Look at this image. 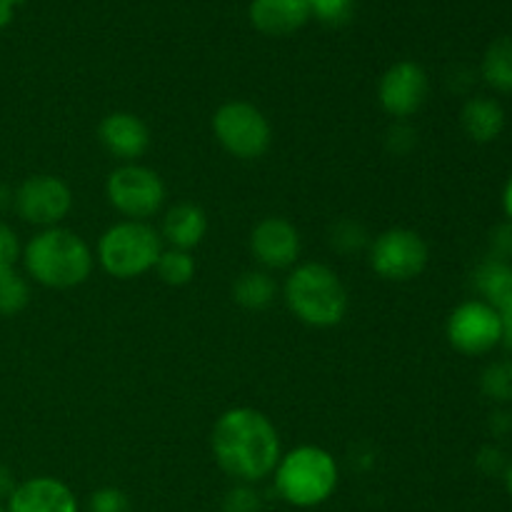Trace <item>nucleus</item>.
Here are the masks:
<instances>
[{
    "label": "nucleus",
    "mask_w": 512,
    "mask_h": 512,
    "mask_svg": "<svg viewBox=\"0 0 512 512\" xmlns=\"http://www.w3.org/2000/svg\"><path fill=\"white\" fill-rule=\"evenodd\" d=\"M210 448L228 478L248 485L270 478L283 455L273 420L255 408L225 410L213 425Z\"/></svg>",
    "instance_id": "obj_1"
},
{
    "label": "nucleus",
    "mask_w": 512,
    "mask_h": 512,
    "mask_svg": "<svg viewBox=\"0 0 512 512\" xmlns=\"http://www.w3.org/2000/svg\"><path fill=\"white\" fill-rule=\"evenodd\" d=\"M23 268L30 280L50 290H70L90 278L95 255L78 233L68 228L38 230L23 245Z\"/></svg>",
    "instance_id": "obj_2"
},
{
    "label": "nucleus",
    "mask_w": 512,
    "mask_h": 512,
    "mask_svg": "<svg viewBox=\"0 0 512 512\" xmlns=\"http://www.w3.org/2000/svg\"><path fill=\"white\" fill-rule=\"evenodd\" d=\"M283 300L290 313L310 328H335L348 315V290L325 263H298L283 285Z\"/></svg>",
    "instance_id": "obj_3"
},
{
    "label": "nucleus",
    "mask_w": 512,
    "mask_h": 512,
    "mask_svg": "<svg viewBox=\"0 0 512 512\" xmlns=\"http://www.w3.org/2000/svg\"><path fill=\"white\" fill-rule=\"evenodd\" d=\"M275 493L293 508H318L333 498L340 470L333 455L318 445H300L280 455L275 468Z\"/></svg>",
    "instance_id": "obj_4"
},
{
    "label": "nucleus",
    "mask_w": 512,
    "mask_h": 512,
    "mask_svg": "<svg viewBox=\"0 0 512 512\" xmlns=\"http://www.w3.org/2000/svg\"><path fill=\"white\" fill-rule=\"evenodd\" d=\"M160 253L163 238L143 220H120L110 225L95 245V260L100 268L118 280H133L155 270Z\"/></svg>",
    "instance_id": "obj_5"
},
{
    "label": "nucleus",
    "mask_w": 512,
    "mask_h": 512,
    "mask_svg": "<svg viewBox=\"0 0 512 512\" xmlns=\"http://www.w3.org/2000/svg\"><path fill=\"white\" fill-rule=\"evenodd\" d=\"M213 135L220 148L238 160L263 158L273 143V128L248 100H228L213 113Z\"/></svg>",
    "instance_id": "obj_6"
},
{
    "label": "nucleus",
    "mask_w": 512,
    "mask_h": 512,
    "mask_svg": "<svg viewBox=\"0 0 512 512\" xmlns=\"http://www.w3.org/2000/svg\"><path fill=\"white\" fill-rule=\"evenodd\" d=\"M105 198L125 220L148 223L165 203V183L155 170L140 163H123L105 180Z\"/></svg>",
    "instance_id": "obj_7"
},
{
    "label": "nucleus",
    "mask_w": 512,
    "mask_h": 512,
    "mask_svg": "<svg viewBox=\"0 0 512 512\" xmlns=\"http://www.w3.org/2000/svg\"><path fill=\"white\" fill-rule=\"evenodd\" d=\"M370 268L388 283H410L428 268L430 248L420 233L410 228H388L370 240Z\"/></svg>",
    "instance_id": "obj_8"
},
{
    "label": "nucleus",
    "mask_w": 512,
    "mask_h": 512,
    "mask_svg": "<svg viewBox=\"0 0 512 512\" xmlns=\"http://www.w3.org/2000/svg\"><path fill=\"white\" fill-rule=\"evenodd\" d=\"M13 210L23 223L40 230L55 228L73 210V190L58 175H30L13 190Z\"/></svg>",
    "instance_id": "obj_9"
},
{
    "label": "nucleus",
    "mask_w": 512,
    "mask_h": 512,
    "mask_svg": "<svg viewBox=\"0 0 512 512\" xmlns=\"http://www.w3.org/2000/svg\"><path fill=\"white\" fill-rule=\"evenodd\" d=\"M445 335L458 353L475 358L498 348L503 340V320L498 310L483 300H465L448 315Z\"/></svg>",
    "instance_id": "obj_10"
},
{
    "label": "nucleus",
    "mask_w": 512,
    "mask_h": 512,
    "mask_svg": "<svg viewBox=\"0 0 512 512\" xmlns=\"http://www.w3.org/2000/svg\"><path fill=\"white\" fill-rule=\"evenodd\" d=\"M430 78L415 60H398L390 65L378 83V103L393 120H408L425 105Z\"/></svg>",
    "instance_id": "obj_11"
},
{
    "label": "nucleus",
    "mask_w": 512,
    "mask_h": 512,
    "mask_svg": "<svg viewBox=\"0 0 512 512\" xmlns=\"http://www.w3.org/2000/svg\"><path fill=\"white\" fill-rule=\"evenodd\" d=\"M303 240L288 218L268 215L250 233V253L263 270H290L298 265Z\"/></svg>",
    "instance_id": "obj_12"
},
{
    "label": "nucleus",
    "mask_w": 512,
    "mask_h": 512,
    "mask_svg": "<svg viewBox=\"0 0 512 512\" xmlns=\"http://www.w3.org/2000/svg\"><path fill=\"white\" fill-rule=\"evenodd\" d=\"M98 140L120 163H138L150 148V130L135 113L115 110L100 120Z\"/></svg>",
    "instance_id": "obj_13"
},
{
    "label": "nucleus",
    "mask_w": 512,
    "mask_h": 512,
    "mask_svg": "<svg viewBox=\"0 0 512 512\" xmlns=\"http://www.w3.org/2000/svg\"><path fill=\"white\" fill-rule=\"evenodd\" d=\"M5 512H80V505L63 480L38 475L15 485L5 500Z\"/></svg>",
    "instance_id": "obj_14"
},
{
    "label": "nucleus",
    "mask_w": 512,
    "mask_h": 512,
    "mask_svg": "<svg viewBox=\"0 0 512 512\" xmlns=\"http://www.w3.org/2000/svg\"><path fill=\"white\" fill-rule=\"evenodd\" d=\"M248 18L258 33L283 38L303 28L313 15L308 0H250Z\"/></svg>",
    "instance_id": "obj_15"
},
{
    "label": "nucleus",
    "mask_w": 512,
    "mask_h": 512,
    "mask_svg": "<svg viewBox=\"0 0 512 512\" xmlns=\"http://www.w3.org/2000/svg\"><path fill=\"white\" fill-rule=\"evenodd\" d=\"M158 233L163 243H168V248L188 250L190 253V250L203 243L205 233H208V215L198 203L180 200L163 215V225H160Z\"/></svg>",
    "instance_id": "obj_16"
},
{
    "label": "nucleus",
    "mask_w": 512,
    "mask_h": 512,
    "mask_svg": "<svg viewBox=\"0 0 512 512\" xmlns=\"http://www.w3.org/2000/svg\"><path fill=\"white\" fill-rule=\"evenodd\" d=\"M460 125L473 143H493L505 130V110L495 98L475 95V98L465 100L463 110H460Z\"/></svg>",
    "instance_id": "obj_17"
},
{
    "label": "nucleus",
    "mask_w": 512,
    "mask_h": 512,
    "mask_svg": "<svg viewBox=\"0 0 512 512\" xmlns=\"http://www.w3.org/2000/svg\"><path fill=\"white\" fill-rule=\"evenodd\" d=\"M473 288L478 300L488 303L498 313L512 308V263L498 258H485L473 273Z\"/></svg>",
    "instance_id": "obj_18"
},
{
    "label": "nucleus",
    "mask_w": 512,
    "mask_h": 512,
    "mask_svg": "<svg viewBox=\"0 0 512 512\" xmlns=\"http://www.w3.org/2000/svg\"><path fill=\"white\" fill-rule=\"evenodd\" d=\"M275 295H278V283L273 275L263 268L245 270L235 278L233 283V300L245 310H265L273 305Z\"/></svg>",
    "instance_id": "obj_19"
},
{
    "label": "nucleus",
    "mask_w": 512,
    "mask_h": 512,
    "mask_svg": "<svg viewBox=\"0 0 512 512\" xmlns=\"http://www.w3.org/2000/svg\"><path fill=\"white\" fill-rule=\"evenodd\" d=\"M480 75L498 93H512V33L500 35L488 45L480 63Z\"/></svg>",
    "instance_id": "obj_20"
},
{
    "label": "nucleus",
    "mask_w": 512,
    "mask_h": 512,
    "mask_svg": "<svg viewBox=\"0 0 512 512\" xmlns=\"http://www.w3.org/2000/svg\"><path fill=\"white\" fill-rule=\"evenodd\" d=\"M370 240H373V235H370L368 228L355 218H340L338 223L330 225L328 230L330 250H335L338 255H345V258L368 253Z\"/></svg>",
    "instance_id": "obj_21"
},
{
    "label": "nucleus",
    "mask_w": 512,
    "mask_h": 512,
    "mask_svg": "<svg viewBox=\"0 0 512 512\" xmlns=\"http://www.w3.org/2000/svg\"><path fill=\"white\" fill-rule=\"evenodd\" d=\"M155 275L170 288H183L195 278V258L188 250L163 248L158 263H155Z\"/></svg>",
    "instance_id": "obj_22"
},
{
    "label": "nucleus",
    "mask_w": 512,
    "mask_h": 512,
    "mask_svg": "<svg viewBox=\"0 0 512 512\" xmlns=\"http://www.w3.org/2000/svg\"><path fill=\"white\" fill-rule=\"evenodd\" d=\"M30 303V283L18 268L0 270V315L13 318Z\"/></svg>",
    "instance_id": "obj_23"
},
{
    "label": "nucleus",
    "mask_w": 512,
    "mask_h": 512,
    "mask_svg": "<svg viewBox=\"0 0 512 512\" xmlns=\"http://www.w3.org/2000/svg\"><path fill=\"white\" fill-rule=\"evenodd\" d=\"M480 390L485 398L493 403L510 405L512 403V358H503L490 363L480 373Z\"/></svg>",
    "instance_id": "obj_24"
},
{
    "label": "nucleus",
    "mask_w": 512,
    "mask_h": 512,
    "mask_svg": "<svg viewBox=\"0 0 512 512\" xmlns=\"http://www.w3.org/2000/svg\"><path fill=\"white\" fill-rule=\"evenodd\" d=\"M308 3L310 15L320 23L333 25V28L348 23L355 10V0H308Z\"/></svg>",
    "instance_id": "obj_25"
},
{
    "label": "nucleus",
    "mask_w": 512,
    "mask_h": 512,
    "mask_svg": "<svg viewBox=\"0 0 512 512\" xmlns=\"http://www.w3.org/2000/svg\"><path fill=\"white\" fill-rule=\"evenodd\" d=\"M223 512H263V495L255 490V485L235 483L225 493Z\"/></svg>",
    "instance_id": "obj_26"
},
{
    "label": "nucleus",
    "mask_w": 512,
    "mask_h": 512,
    "mask_svg": "<svg viewBox=\"0 0 512 512\" xmlns=\"http://www.w3.org/2000/svg\"><path fill=\"white\" fill-rule=\"evenodd\" d=\"M88 512H133V503L120 488H100L95 490L85 505Z\"/></svg>",
    "instance_id": "obj_27"
},
{
    "label": "nucleus",
    "mask_w": 512,
    "mask_h": 512,
    "mask_svg": "<svg viewBox=\"0 0 512 512\" xmlns=\"http://www.w3.org/2000/svg\"><path fill=\"white\" fill-rule=\"evenodd\" d=\"M415 143H418V135L410 128L408 120H393V125L385 133V145H388L390 153L408 155L415 148Z\"/></svg>",
    "instance_id": "obj_28"
},
{
    "label": "nucleus",
    "mask_w": 512,
    "mask_h": 512,
    "mask_svg": "<svg viewBox=\"0 0 512 512\" xmlns=\"http://www.w3.org/2000/svg\"><path fill=\"white\" fill-rule=\"evenodd\" d=\"M20 255H23V245H20L18 233L0 218V270L15 268Z\"/></svg>",
    "instance_id": "obj_29"
},
{
    "label": "nucleus",
    "mask_w": 512,
    "mask_h": 512,
    "mask_svg": "<svg viewBox=\"0 0 512 512\" xmlns=\"http://www.w3.org/2000/svg\"><path fill=\"white\" fill-rule=\"evenodd\" d=\"M475 468L480 470L488 478H495V475H503L505 468H508V460H505V453L498 448V445H483L475 455Z\"/></svg>",
    "instance_id": "obj_30"
},
{
    "label": "nucleus",
    "mask_w": 512,
    "mask_h": 512,
    "mask_svg": "<svg viewBox=\"0 0 512 512\" xmlns=\"http://www.w3.org/2000/svg\"><path fill=\"white\" fill-rule=\"evenodd\" d=\"M488 248H490V253H488L490 258L508 260V263H512V223L510 220L498 223L493 230H490Z\"/></svg>",
    "instance_id": "obj_31"
},
{
    "label": "nucleus",
    "mask_w": 512,
    "mask_h": 512,
    "mask_svg": "<svg viewBox=\"0 0 512 512\" xmlns=\"http://www.w3.org/2000/svg\"><path fill=\"white\" fill-rule=\"evenodd\" d=\"M490 433H493L495 438H505V435L512 433V413H510V410L500 408V410H495L493 415H490Z\"/></svg>",
    "instance_id": "obj_32"
},
{
    "label": "nucleus",
    "mask_w": 512,
    "mask_h": 512,
    "mask_svg": "<svg viewBox=\"0 0 512 512\" xmlns=\"http://www.w3.org/2000/svg\"><path fill=\"white\" fill-rule=\"evenodd\" d=\"M15 485L18 483H15V478H13V473H10L8 465L0 463V503L10 498V493L15 490Z\"/></svg>",
    "instance_id": "obj_33"
},
{
    "label": "nucleus",
    "mask_w": 512,
    "mask_h": 512,
    "mask_svg": "<svg viewBox=\"0 0 512 512\" xmlns=\"http://www.w3.org/2000/svg\"><path fill=\"white\" fill-rule=\"evenodd\" d=\"M500 320H503V340H500V343L512 353V308L500 313Z\"/></svg>",
    "instance_id": "obj_34"
},
{
    "label": "nucleus",
    "mask_w": 512,
    "mask_h": 512,
    "mask_svg": "<svg viewBox=\"0 0 512 512\" xmlns=\"http://www.w3.org/2000/svg\"><path fill=\"white\" fill-rule=\"evenodd\" d=\"M15 18V5H10L8 0H0V30L8 28Z\"/></svg>",
    "instance_id": "obj_35"
},
{
    "label": "nucleus",
    "mask_w": 512,
    "mask_h": 512,
    "mask_svg": "<svg viewBox=\"0 0 512 512\" xmlns=\"http://www.w3.org/2000/svg\"><path fill=\"white\" fill-rule=\"evenodd\" d=\"M503 210L512 223V175L508 178V183H505V190H503Z\"/></svg>",
    "instance_id": "obj_36"
},
{
    "label": "nucleus",
    "mask_w": 512,
    "mask_h": 512,
    "mask_svg": "<svg viewBox=\"0 0 512 512\" xmlns=\"http://www.w3.org/2000/svg\"><path fill=\"white\" fill-rule=\"evenodd\" d=\"M13 208V188H8L5 183H0V210Z\"/></svg>",
    "instance_id": "obj_37"
},
{
    "label": "nucleus",
    "mask_w": 512,
    "mask_h": 512,
    "mask_svg": "<svg viewBox=\"0 0 512 512\" xmlns=\"http://www.w3.org/2000/svg\"><path fill=\"white\" fill-rule=\"evenodd\" d=\"M503 478H505V488H508V493H510V498H512V463H508V468H505Z\"/></svg>",
    "instance_id": "obj_38"
},
{
    "label": "nucleus",
    "mask_w": 512,
    "mask_h": 512,
    "mask_svg": "<svg viewBox=\"0 0 512 512\" xmlns=\"http://www.w3.org/2000/svg\"><path fill=\"white\" fill-rule=\"evenodd\" d=\"M10 5H20V3H25V0H8Z\"/></svg>",
    "instance_id": "obj_39"
},
{
    "label": "nucleus",
    "mask_w": 512,
    "mask_h": 512,
    "mask_svg": "<svg viewBox=\"0 0 512 512\" xmlns=\"http://www.w3.org/2000/svg\"><path fill=\"white\" fill-rule=\"evenodd\" d=\"M0 512H5V503H0Z\"/></svg>",
    "instance_id": "obj_40"
}]
</instances>
